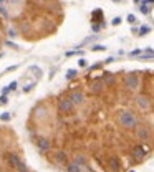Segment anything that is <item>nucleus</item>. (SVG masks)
Segmentation results:
<instances>
[{"instance_id":"obj_29","label":"nucleus","mask_w":154,"mask_h":172,"mask_svg":"<svg viewBox=\"0 0 154 172\" xmlns=\"http://www.w3.org/2000/svg\"><path fill=\"white\" fill-rule=\"evenodd\" d=\"M139 55H141V51L139 50H133L131 53H129V56H139Z\"/></svg>"},{"instance_id":"obj_12","label":"nucleus","mask_w":154,"mask_h":172,"mask_svg":"<svg viewBox=\"0 0 154 172\" xmlns=\"http://www.w3.org/2000/svg\"><path fill=\"white\" fill-rule=\"evenodd\" d=\"M148 58H154V50H151V48H148L143 55H139V60H148Z\"/></svg>"},{"instance_id":"obj_4","label":"nucleus","mask_w":154,"mask_h":172,"mask_svg":"<svg viewBox=\"0 0 154 172\" xmlns=\"http://www.w3.org/2000/svg\"><path fill=\"white\" fill-rule=\"evenodd\" d=\"M146 154H148V149H146V147H143V146H136L133 149V156L136 157L138 161L144 159V157H146Z\"/></svg>"},{"instance_id":"obj_34","label":"nucleus","mask_w":154,"mask_h":172,"mask_svg":"<svg viewBox=\"0 0 154 172\" xmlns=\"http://www.w3.org/2000/svg\"><path fill=\"white\" fill-rule=\"evenodd\" d=\"M8 35H10V36H15V35H17V31L13 30V28H10V30H8Z\"/></svg>"},{"instance_id":"obj_22","label":"nucleus","mask_w":154,"mask_h":172,"mask_svg":"<svg viewBox=\"0 0 154 172\" xmlns=\"http://www.w3.org/2000/svg\"><path fill=\"white\" fill-rule=\"evenodd\" d=\"M36 117H45V109H43V108H38V109H36Z\"/></svg>"},{"instance_id":"obj_9","label":"nucleus","mask_w":154,"mask_h":172,"mask_svg":"<svg viewBox=\"0 0 154 172\" xmlns=\"http://www.w3.org/2000/svg\"><path fill=\"white\" fill-rule=\"evenodd\" d=\"M55 161L58 164H66V152L65 151H57L55 152Z\"/></svg>"},{"instance_id":"obj_1","label":"nucleus","mask_w":154,"mask_h":172,"mask_svg":"<svg viewBox=\"0 0 154 172\" xmlns=\"http://www.w3.org/2000/svg\"><path fill=\"white\" fill-rule=\"evenodd\" d=\"M119 124L126 129H134V127L138 126V119L134 116L131 111H121L119 114Z\"/></svg>"},{"instance_id":"obj_37","label":"nucleus","mask_w":154,"mask_h":172,"mask_svg":"<svg viewBox=\"0 0 154 172\" xmlns=\"http://www.w3.org/2000/svg\"><path fill=\"white\" fill-rule=\"evenodd\" d=\"M111 2H114V3H119V2H123V0H111Z\"/></svg>"},{"instance_id":"obj_14","label":"nucleus","mask_w":154,"mask_h":172,"mask_svg":"<svg viewBox=\"0 0 154 172\" xmlns=\"http://www.w3.org/2000/svg\"><path fill=\"white\" fill-rule=\"evenodd\" d=\"M101 83H99V81H94V83H93V85H91V91L93 93H99V91H101Z\"/></svg>"},{"instance_id":"obj_11","label":"nucleus","mask_w":154,"mask_h":172,"mask_svg":"<svg viewBox=\"0 0 154 172\" xmlns=\"http://www.w3.org/2000/svg\"><path fill=\"white\" fill-rule=\"evenodd\" d=\"M138 137L141 139V141H148L149 139V129H146V127L138 129Z\"/></svg>"},{"instance_id":"obj_8","label":"nucleus","mask_w":154,"mask_h":172,"mask_svg":"<svg viewBox=\"0 0 154 172\" xmlns=\"http://www.w3.org/2000/svg\"><path fill=\"white\" fill-rule=\"evenodd\" d=\"M136 103H138V106L141 108V109H148L149 108V99L146 96H143V94H139V96L136 98Z\"/></svg>"},{"instance_id":"obj_19","label":"nucleus","mask_w":154,"mask_h":172,"mask_svg":"<svg viewBox=\"0 0 154 172\" xmlns=\"http://www.w3.org/2000/svg\"><path fill=\"white\" fill-rule=\"evenodd\" d=\"M139 10H141V13H144V15H148V13H149V7L146 5V3H141V7H139Z\"/></svg>"},{"instance_id":"obj_40","label":"nucleus","mask_w":154,"mask_h":172,"mask_svg":"<svg viewBox=\"0 0 154 172\" xmlns=\"http://www.w3.org/2000/svg\"><path fill=\"white\" fill-rule=\"evenodd\" d=\"M0 2H5V0H0Z\"/></svg>"},{"instance_id":"obj_38","label":"nucleus","mask_w":154,"mask_h":172,"mask_svg":"<svg viewBox=\"0 0 154 172\" xmlns=\"http://www.w3.org/2000/svg\"><path fill=\"white\" fill-rule=\"evenodd\" d=\"M134 2H136V3H139V2H141V0H134Z\"/></svg>"},{"instance_id":"obj_26","label":"nucleus","mask_w":154,"mask_h":172,"mask_svg":"<svg viewBox=\"0 0 154 172\" xmlns=\"http://www.w3.org/2000/svg\"><path fill=\"white\" fill-rule=\"evenodd\" d=\"M7 103H8V98H7V96H2V98H0V104H2V106H5Z\"/></svg>"},{"instance_id":"obj_25","label":"nucleus","mask_w":154,"mask_h":172,"mask_svg":"<svg viewBox=\"0 0 154 172\" xmlns=\"http://www.w3.org/2000/svg\"><path fill=\"white\" fill-rule=\"evenodd\" d=\"M0 119H2V121H8V119H10V113H4V114L0 116Z\"/></svg>"},{"instance_id":"obj_21","label":"nucleus","mask_w":154,"mask_h":172,"mask_svg":"<svg viewBox=\"0 0 154 172\" xmlns=\"http://www.w3.org/2000/svg\"><path fill=\"white\" fill-rule=\"evenodd\" d=\"M17 171H18V172H28V167H27L25 164H23V162H22L20 166L17 167Z\"/></svg>"},{"instance_id":"obj_5","label":"nucleus","mask_w":154,"mask_h":172,"mask_svg":"<svg viewBox=\"0 0 154 172\" xmlns=\"http://www.w3.org/2000/svg\"><path fill=\"white\" fill-rule=\"evenodd\" d=\"M36 147H38L40 152H46L48 149H50V142H48L46 137H40V139L36 141Z\"/></svg>"},{"instance_id":"obj_15","label":"nucleus","mask_w":154,"mask_h":172,"mask_svg":"<svg viewBox=\"0 0 154 172\" xmlns=\"http://www.w3.org/2000/svg\"><path fill=\"white\" fill-rule=\"evenodd\" d=\"M103 18V12L101 10H94L93 12V22H99Z\"/></svg>"},{"instance_id":"obj_23","label":"nucleus","mask_w":154,"mask_h":172,"mask_svg":"<svg viewBox=\"0 0 154 172\" xmlns=\"http://www.w3.org/2000/svg\"><path fill=\"white\" fill-rule=\"evenodd\" d=\"M101 27H104V23H94V25H93V31H94V33L99 31L101 30Z\"/></svg>"},{"instance_id":"obj_24","label":"nucleus","mask_w":154,"mask_h":172,"mask_svg":"<svg viewBox=\"0 0 154 172\" xmlns=\"http://www.w3.org/2000/svg\"><path fill=\"white\" fill-rule=\"evenodd\" d=\"M75 162H76L78 166H80V164H85V157H83V156H76V157H75Z\"/></svg>"},{"instance_id":"obj_39","label":"nucleus","mask_w":154,"mask_h":172,"mask_svg":"<svg viewBox=\"0 0 154 172\" xmlns=\"http://www.w3.org/2000/svg\"><path fill=\"white\" fill-rule=\"evenodd\" d=\"M129 172H136V171H129Z\"/></svg>"},{"instance_id":"obj_3","label":"nucleus","mask_w":154,"mask_h":172,"mask_svg":"<svg viewBox=\"0 0 154 172\" xmlns=\"http://www.w3.org/2000/svg\"><path fill=\"white\" fill-rule=\"evenodd\" d=\"M124 85H126V88L128 89H136L139 85V80L136 75H126V78H124Z\"/></svg>"},{"instance_id":"obj_6","label":"nucleus","mask_w":154,"mask_h":172,"mask_svg":"<svg viewBox=\"0 0 154 172\" xmlns=\"http://www.w3.org/2000/svg\"><path fill=\"white\" fill-rule=\"evenodd\" d=\"M70 99H71L73 104L76 106V104H81V103H83L85 96H83V93H81V91H73L71 94H70Z\"/></svg>"},{"instance_id":"obj_31","label":"nucleus","mask_w":154,"mask_h":172,"mask_svg":"<svg viewBox=\"0 0 154 172\" xmlns=\"http://www.w3.org/2000/svg\"><path fill=\"white\" fill-rule=\"evenodd\" d=\"M78 65L81 66V68H83V66H86V60H83V58H81V60H78Z\"/></svg>"},{"instance_id":"obj_30","label":"nucleus","mask_w":154,"mask_h":172,"mask_svg":"<svg viewBox=\"0 0 154 172\" xmlns=\"http://www.w3.org/2000/svg\"><path fill=\"white\" fill-rule=\"evenodd\" d=\"M111 23H113V25H119V23H121V18H119V17H116V18H113V22H111Z\"/></svg>"},{"instance_id":"obj_35","label":"nucleus","mask_w":154,"mask_h":172,"mask_svg":"<svg viewBox=\"0 0 154 172\" xmlns=\"http://www.w3.org/2000/svg\"><path fill=\"white\" fill-rule=\"evenodd\" d=\"M32 88H33V85H28V86H25V88H23V91H30V89H32Z\"/></svg>"},{"instance_id":"obj_10","label":"nucleus","mask_w":154,"mask_h":172,"mask_svg":"<svg viewBox=\"0 0 154 172\" xmlns=\"http://www.w3.org/2000/svg\"><path fill=\"white\" fill-rule=\"evenodd\" d=\"M8 162H10V166H13L17 169V167L20 166L22 164V161H20V157L17 156V154H13V152H12L10 156H8Z\"/></svg>"},{"instance_id":"obj_36","label":"nucleus","mask_w":154,"mask_h":172,"mask_svg":"<svg viewBox=\"0 0 154 172\" xmlns=\"http://www.w3.org/2000/svg\"><path fill=\"white\" fill-rule=\"evenodd\" d=\"M143 3H146V5L148 3H154V0H143Z\"/></svg>"},{"instance_id":"obj_2","label":"nucleus","mask_w":154,"mask_h":172,"mask_svg":"<svg viewBox=\"0 0 154 172\" xmlns=\"http://www.w3.org/2000/svg\"><path fill=\"white\" fill-rule=\"evenodd\" d=\"M73 108H75V104H73V101L70 98H63V99L58 101V109L62 113H70Z\"/></svg>"},{"instance_id":"obj_7","label":"nucleus","mask_w":154,"mask_h":172,"mask_svg":"<svg viewBox=\"0 0 154 172\" xmlns=\"http://www.w3.org/2000/svg\"><path fill=\"white\" fill-rule=\"evenodd\" d=\"M108 166H109V169L111 171H118L119 167H121V161H119L118 157H109L108 159Z\"/></svg>"},{"instance_id":"obj_32","label":"nucleus","mask_w":154,"mask_h":172,"mask_svg":"<svg viewBox=\"0 0 154 172\" xmlns=\"http://www.w3.org/2000/svg\"><path fill=\"white\" fill-rule=\"evenodd\" d=\"M15 88H17V83L15 81H12L10 85H8V89H15Z\"/></svg>"},{"instance_id":"obj_13","label":"nucleus","mask_w":154,"mask_h":172,"mask_svg":"<svg viewBox=\"0 0 154 172\" xmlns=\"http://www.w3.org/2000/svg\"><path fill=\"white\" fill-rule=\"evenodd\" d=\"M80 166H78L76 162H71V164H68L66 166V172H80Z\"/></svg>"},{"instance_id":"obj_18","label":"nucleus","mask_w":154,"mask_h":172,"mask_svg":"<svg viewBox=\"0 0 154 172\" xmlns=\"http://www.w3.org/2000/svg\"><path fill=\"white\" fill-rule=\"evenodd\" d=\"M104 81H106V83H113V81H114V76L111 75V73H108V71H106V73H104Z\"/></svg>"},{"instance_id":"obj_16","label":"nucleus","mask_w":154,"mask_h":172,"mask_svg":"<svg viewBox=\"0 0 154 172\" xmlns=\"http://www.w3.org/2000/svg\"><path fill=\"white\" fill-rule=\"evenodd\" d=\"M151 31V27L149 25H143L141 28H139V35H146V33H149Z\"/></svg>"},{"instance_id":"obj_28","label":"nucleus","mask_w":154,"mask_h":172,"mask_svg":"<svg viewBox=\"0 0 154 172\" xmlns=\"http://www.w3.org/2000/svg\"><path fill=\"white\" fill-rule=\"evenodd\" d=\"M128 22H129V23H134V22H136V17H134L133 13H131V15H128Z\"/></svg>"},{"instance_id":"obj_27","label":"nucleus","mask_w":154,"mask_h":172,"mask_svg":"<svg viewBox=\"0 0 154 172\" xmlns=\"http://www.w3.org/2000/svg\"><path fill=\"white\" fill-rule=\"evenodd\" d=\"M0 15L5 17V18L8 17V13H7V10H5V7H0Z\"/></svg>"},{"instance_id":"obj_20","label":"nucleus","mask_w":154,"mask_h":172,"mask_svg":"<svg viewBox=\"0 0 154 172\" xmlns=\"http://www.w3.org/2000/svg\"><path fill=\"white\" fill-rule=\"evenodd\" d=\"M91 50H93V51H104V50H106V46H103V45H94V46H91Z\"/></svg>"},{"instance_id":"obj_17","label":"nucleus","mask_w":154,"mask_h":172,"mask_svg":"<svg viewBox=\"0 0 154 172\" xmlns=\"http://www.w3.org/2000/svg\"><path fill=\"white\" fill-rule=\"evenodd\" d=\"M76 75H78V71H76V70H68L65 76H66V80H71V78H75Z\"/></svg>"},{"instance_id":"obj_33","label":"nucleus","mask_w":154,"mask_h":172,"mask_svg":"<svg viewBox=\"0 0 154 172\" xmlns=\"http://www.w3.org/2000/svg\"><path fill=\"white\" fill-rule=\"evenodd\" d=\"M7 45H8V46H13L15 50H18V45H15V43H12V41H7Z\"/></svg>"}]
</instances>
